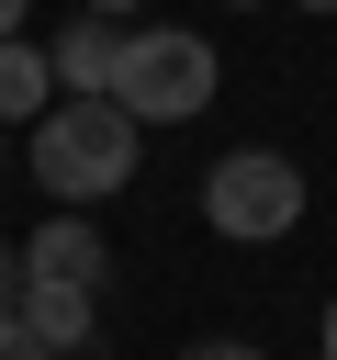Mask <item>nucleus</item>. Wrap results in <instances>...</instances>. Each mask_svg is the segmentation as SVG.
I'll list each match as a JSON object with an SVG mask.
<instances>
[{
    "mask_svg": "<svg viewBox=\"0 0 337 360\" xmlns=\"http://www.w3.org/2000/svg\"><path fill=\"white\" fill-rule=\"evenodd\" d=\"M112 56H124V34H112V11H67V34L45 45V68H56V90H112Z\"/></svg>",
    "mask_w": 337,
    "mask_h": 360,
    "instance_id": "nucleus-5",
    "label": "nucleus"
},
{
    "mask_svg": "<svg viewBox=\"0 0 337 360\" xmlns=\"http://www.w3.org/2000/svg\"><path fill=\"white\" fill-rule=\"evenodd\" d=\"M225 11H258V0H225Z\"/></svg>",
    "mask_w": 337,
    "mask_h": 360,
    "instance_id": "nucleus-15",
    "label": "nucleus"
},
{
    "mask_svg": "<svg viewBox=\"0 0 337 360\" xmlns=\"http://www.w3.org/2000/svg\"><path fill=\"white\" fill-rule=\"evenodd\" d=\"M79 11H146V0H79Z\"/></svg>",
    "mask_w": 337,
    "mask_h": 360,
    "instance_id": "nucleus-12",
    "label": "nucleus"
},
{
    "mask_svg": "<svg viewBox=\"0 0 337 360\" xmlns=\"http://www.w3.org/2000/svg\"><path fill=\"white\" fill-rule=\"evenodd\" d=\"M0 360H56V349H45V338H34L22 315H0Z\"/></svg>",
    "mask_w": 337,
    "mask_h": 360,
    "instance_id": "nucleus-8",
    "label": "nucleus"
},
{
    "mask_svg": "<svg viewBox=\"0 0 337 360\" xmlns=\"http://www.w3.org/2000/svg\"><path fill=\"white\" fill-rule=\"evenodd\" d=\"M90 315H101V292H56V281H22V326H34V338H45L56 360H67L79 338H90Z\"/></svg>",
    "mask_w": 337,
    "mask_h": 360,
    "instance_id": "nucleus-6",
    "label": "nucleus"
},
{
    "mask_svg": "<svg viewBox=\"0 0 337 360\" xmlns=\"http://www.w3.org/2000/svg\"><path fill=\"white\" fill-rule=\"evenodd\" d=\"M202 225L236 236V248L292 236V225H303V169H292L281 146H236V158H213V180H202Z\"/></svg>",
    "mask_w": 337,
    "mask_h": 360,
    "instance_id": "nucleus-3",
    "label": "nucleus"
},
{
    "mask_svg": "<svg viewBox=\"0 0 337 360\" xmlns=\"http://www.w3.org/2000/svg\"><path fill=\"white\" fill-rule=\"evenodd\" d=\"M0 315H22V248H0Z\"/></svg>",
    "mask_w": 337,
    "mask_h": 360,
    "instance_id": "nucleus-9",
    "label": "nucleus"
},
{
    "mask_svg": "<svg viewBox=\"0 0 337 360\" xmlns=\"http://www.w3.org/2000/svg\"><path fill=\"white\" fill-rule=\"evenodd\" d=\"M45 101H56V68H45V45H22V34H11V45H0V135H11V124H34Z\"/></svg>",
    "mask_w": 337,
    "mask_h": 360,
    "instance_id": "nucleus-7",
    "label": "nucleus"
},
{
    "mask_svg": "<svg viewBox=\"0 0 337 360\" xmlns=\"http://www.w3.org/2000/svg\"><path fill=\"white\" fill-rule=\"evenodd\" d=\"M326 360H337V304H326Z\"/></svg>",
    "mask_w": 337,
    "mask_h": 360,
    "instance_id": "nucleus-13",
    "label": "nucleus"
},
{
    "mask_svg": "<svg viewBox=\"0 0 337 360\" xmlns=\"http://www.w3.org/2000/svg\"><path fill=\"white\" fill-rule=\"evenodd\" d=\"M22 158H34V191H56L67 214H90L101 191H124V180H135L146 124H135L112 90H67V101H45V112H34Z\"/></svg>",
    "mask_w": 337,
    "mask_h": 360,
    "instance_id": "nucleus-1",
    "label": "nucleus"
},
{
    "mask_svg": "<svg viewBox=\"0 0 337 360\" xmlns=\"http://www.w3.org/2000/svg\"><path fill=\"white\" fill-rule=\"evenodd\" d=\"M101 270H112V248H101V225L90 214H45L34 236H22V281H56V292H101Z\"/></svg>",
    "mask_w": 337,
    "mask_h": 360,
    "instance_id": "nucleus-4",
    "label": "nucleus"
},
{
    "mask_svg": "<svg viewBox=\"0 0 337 360\" xmlns=\"http://www.w3.org/2000/svg\"><path fill=\"white\" fill-rule=\"evenodd\" d=\"M292 11H337V0H292Z\"/></svg>",
    "mask_w": 337,
    "mask_h": 360,
    "instance_id": "nucleus-14",
    "label": "nucleus"
},
{
    "mask_svg": "<svg viewBox=\"0 0 337 360\" xmlns=\"http://www.w3.org/2000/svg\"><path fill=\"white\" fill-rule=\"evenodd\" d=\"M180 360H258L247 338H202V349H180Z\"/></svg>",
    "mask_w": 337,
    "mask_h": 360,
    "instance_id": "nucleus-10",
    "label": "nucleus"
},
{
    "mask_svg": "<svg viewBox=\"0 0 337 360\" xmlns=\"http://www.w3.org/2000/svg\"><path fill=\"white\" fill-rule=\"evenodd\" d=\"M22 11H34V0H0V45H11V34H22Z\"/></svg>",
    "mask_w": 337,
    "mask_h": 360,
    "instance_id": "nucleus-11",
    "label": "nucleus"
},
{
    "mask_svg": "<svg viewBox=\"0 0 337 360\" xmlns=\"http://www.w3.org/2000/svg\"><path fill=\"white\" fill-rule=\"evenodd\" d=\"M213 45L191 34V22H146V34H124V56H112V101L135 112V124H191V112H213Z\"/></svg>",
    "mask_w": 337,
    "mask_h": 360,
    "instance_id": "nucleus-2",
    "label": "nucleus"
}]
</instances>
